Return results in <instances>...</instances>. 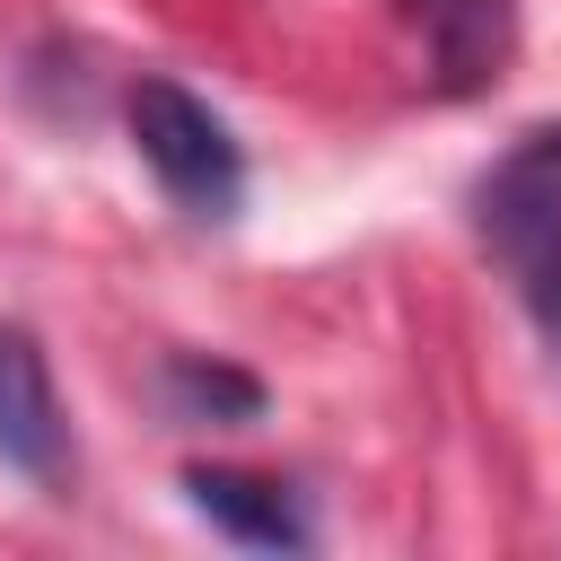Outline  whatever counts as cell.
<instances>
[{
  "mask_svg": "<svg viewBox=\"0 0 561 561\" xmlns=\"http://www.w3.org/2000/svg\"><path fill=\"white\" fill-rule=\"evenodd\" d=\"M123 131H131L140 167L158 175V193H167L184 219L228 228V219L245 210V149H237V131H228V114H219L210 96H193L184 79L140 70V79L123 88Z\"/></svg>",
  "mask_w": 561,
  "mask_h": 561,
  "instance_id": "7a4b0ae2",
  "label": "cell"
},
{
  "mask_svg": "<svg viewBox=\"0 0 561 561\" xmlns=\"http://www.w3.org/2000/svg\"><path fill=\"white\" fill-rule=\"evenodd\" d=\"M158 394H167L175 421H254L263 412V377H245L228 359H202V351H167Z\"/></svg>",
  "mask_w": 561,
  "mask_h": 561,
  "instance_id": "8992f818",
  "label": "cell"
},
{
  "mask_svg": "<svg viewBox=\"0 0 561 561\" xmlns=\"http://www.w3.org/2000/svg\"><path fill=\"white\" fill-rule=\"evenodd\" d=\"M0 465L26 482H61L70 473V421L53 394V359L26 324H0Z\"/></svg>",
  "mask_w": 561,
  "mask_h": 561,
  "instance_id": "277c9868",
  "label": "cell"
},
{
  "mask_svg": "<svg viewBox=\"0 0 561 561\" xmlns=\"http://www.w3.org/2000/svg\"><path fill=\"white\" fill-rule=\"evenodd\" d=\"M482 254L508 272L517 307L561 359V123H526L465 193Z\"/></svg>",
  "mask_w": 561,
  "mask_h": 561,
  "instance_id": "6da1fadb",
  "label": "cell"
},
{
  "mask_svg": "<svg viewBox=\"0 0 561 561\" xmlns=\"http://www.w3.org/2000/svg\"><path fill=\"white\" fill-rule=\"evenodd\" d=\"M403 9H412L421 53H430V79L447 96L491 88L517 53V0H403Z\"/></svg>",
  "mask_w": 561,
  "mask_h": 561,
  "instance_id": "5b68a950",
  "label": "cell"
},
{
  "mask_svg": "<svg viewBox=\"0 0 561 561\" xmlns=\"http://www.w3.org/2000/svg\"><path fill=\"white\" fill-rule=\"evenodd\" d=\"M184 500L210 535L245 543V552H316V517L307 491L254 465H184Z\"/></svg>",
  "mask_w": 561,
  "mask_h": 561,
  "instance_id": "3957f363",
  "label": "cell"
}]
</instances>
